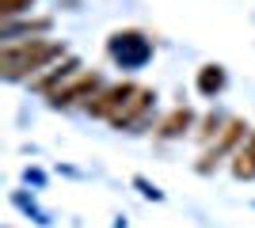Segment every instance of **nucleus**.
Instances as JSON below:
<instances>
[{"instance_id": "obj_3", "label": "nucleus", "mask_w": 255, "mask_h": 228, "mask_svg": "<svg viewBox=\"0 0 255 228\" xmlns=\"http://www.w3.org/2000/svg\"><path fill=\"white\" fill-rule=\"evenodd\" d=\"M149 107H152V91H149V87H141V84H133V91L122 99V107L111 114V126L129 130V126H137V122L145 118V110H149Z\"/></svg>"}, {"instance_id": "obj_2", "label": "nucleus", "mask_w": 255, "mask_h": 228, "mask_svg": "<svg viewBox=\"0 0 255 228\" xmlns=\"http://www.w3.org/2000/svg\"><path fill=\"white\" fill-rule=\"evenodd\" d=\"M240 141H248V122H240V118H229L221 126V133H217V137H213V145H210V152H206L202 160H198V171H213V163L221 160L225 152H233L236 145Z\"/></svg>"}, {"instance_id": "obj_4", "label": "nucleus", "mask_w": 255, "mask_h": 228, "mask_svg": "<svg viewBox=\"0 0 255 228\" xmlns=\"http://www.w3.org/2000/svg\"><path fill=\"white\" fill-rule=\"evenodd\" d=\"M129 91H133V84H129V80H126V84H115V87H103V91L88 103V110H92L96 118H107V122H111V114L122 107V99H126Z\"/></svg>"}, {"instance_id": "obj_9", "label": "nucleus", "mask_w": 255, "mask_h": 228, "mask_svg": "<svg viewBox=\"0 0 255 228\" xmlns=\"http://www.w3.org/2000/svg\"><path fill=\"white\" fill-rule=\"evenodd\" d=\"M34 0H0V15L4 19H11V15H19V11H27Z\"/></svg>"}, {"instance_id": "obj_8", "label": "nucleus", "mask_w": 255, "mask_h": 228, "mask_svg": "<svg viewBox=\"0 0 255 228\" xmlns=\"http://www.w3.org/2000/svg\"><path fill=\"white\" fill-rule=\"evenodd\" d=\"M225 87V69L221 65H202V73H198V91L202 95H217Z\"/></svg>"}, {"instance_id": "obj_1", "label": "nucleus", "mask_w": 255, "mask_h": 228, "mask_svg": "<svg viewBox=\"0 0 255 228\" xmlns=\"http://www.w3.org/2000/svg\"><path fill=\"white\" fill-rule=\"evenodd\" d=\"M65 54L61 42H50V38H31V42H4V54H0V65L8 80H23V76L46 69L50 61Z\"/></svg>"}, {"instance_id": "obj_5", "label": "nucleus", "mask_w": 255, "mask_h": 228, "mask_svg": "<svg viewBox=\"0 0 255 228\" xmlns=\"http://www.w3.org/2000/svg\"><path fill=\"white\" fill-rule=\"evenodd\" d=\"M111 54L122 57V61H126V57L141 61V57L149 54V42H145L137 31H126V34H115V38H111Z\"/></svg>"}, {"instance_id": "obj_6", "label": "nucleus", "mask_w": 255, "mask_h": 228, "mask_svg": "<svg viewBox=\"0 0 255 228\" xmlns=\"http://www.w3.org/2000/svg\"><path fill=\"white\" fill-rule=\"evenodd\" d=\"M194 126V110L191 107H175L168 114V118L156 126V137H164V141H171V137H183V133Z\"/></svg>"}, {"instance_id": "obj_7", "label": "nucleus", "mask_w": 255, "mask_h": 228, "mask_svg": "<svg viewBox=\"0 0 255 228\" xmlns=\"http://www.w3.org/2000/svg\"><path fill=\"white\" fill-rule=\"evenodd\" d=\"M233 175L236 179H255V137H248L244 149L233 152Z\"/></svg>"}]
</instances>
